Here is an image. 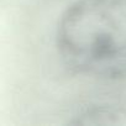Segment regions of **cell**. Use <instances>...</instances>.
Listing matches in <instances>:
<instances>
[{
	"label": "cell",
	"instance_id": "2",
	"mask_svg": "<svg viewBox=\"0 0 126 126\" xmlns=\"http://www.w3.org/2000/svg\"><path fill=\"white\" fill-rule=\"evenodd\" d=\"M74 125H126V109L119 106H93L76 116Z\"/></svg>",
	"mask_w": 126,
	"mask_h": 126
},
{
	"label": "cell",
	"instance_id": "1",
	"mask_svg": "<svg viewBox=\"0 0 126 126\" xmlns=\"http://www.w3.org/2000/svg\"><path fill=\"white\" fill-rule=\"evenodd\" d=\"M63 63L74 73L126 79V0H77L56 35Z\"/></svg>",
	"mask_w": 126,
	"mask_h": 126
}]
</instances>
